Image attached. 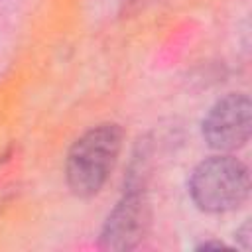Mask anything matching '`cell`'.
<instances>
[{"label":"cell","mask_w":252,"mask_h":252,"mask_svg":"<svg viewBox=\"0 0 252 252\" xmlns=\"http://www.w3.org/2000/svg\"><path fill=\"white\" fill-rule=\"evenodd\" d=\"M250 193L248 167L232 156L203 159L189 177V195L205 213H228L238 209Z\"/></svg>","instance_id":"7a4b0ae2"},{"label":"cell","mask_w":252,"mask_h":252,"mask_svg":"<svg viewBox=\"0 0 252 252\" xmlns=\"http://www.w3.org/2000/svg\"><path fill=\"white\" fill-rule=\"evenodd\" d=\"M252 132V104L246 94L230 93L217 100L205 120L203 138L209 148L219 152H234L250 140Z\"/></svg>","instance_id":"3957f363"},{"label":"cell","mask_w":252,"mask_h":252,"mask_svg":"<svg viewBox=\"0 0 252 252\" xmlns=\"http://www.w3.org/2000/svg\"><path fill=\"white\" fill-rule=\"evenodd\" d=\"M148 228V205L138 191H128L108 215L100 246L104 250H132L140 244Z\"/></svg>","instance_id":"277c9868"},{"label":"cell","mask_w":252,"mask_h":252,"mask_svg":"<svg viewBox=\"0 0 252 252\" xmlns=\"http://www.w3.org/2000/svg\"><path fill=\"white\" fill-rule=\"evenodd\" d=\"M118 124H98L71 146L65 159V179L77 197H93L106 183L122 148Z\"/></svg>","instance_id":"6da1fadb"},{"label":"cell","mask_w":252,"mask_h":252,"mask_svg":"<svg viewBox=\"0 0 252 252\" xmlns=\"http://www.w3.org/2000/svg\"><path fill=\"white\" fill-rule=\"evenodd\" d=\"M211 248H217V250H222L224 248V244H220V242H203L197 250H211Z\"/></svg>","instance_id":"5b68a950"}]
</instances>
